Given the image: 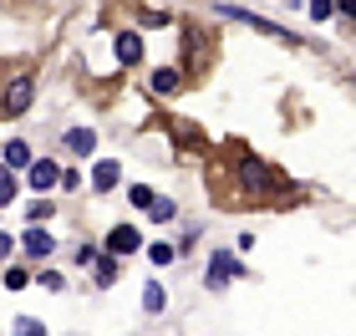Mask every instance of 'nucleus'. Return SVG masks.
<instances>
[{"instance_id":"nucleus-7","label":"nucleus","mask_w":356,"mask_h":336,"mask_svg":"<svg viewBox=\"0 0 356 336\" xmlns=\"http://www.w3.org/2000/svg\"><path fill=\"white\" fill-rule=\"evenodd\" d=\"M118 179H122V168L112 163V158H102V163H97V173H92V189H97V194H112V189H118Z\"/></svg>"},{"instance_id":"nucleus-5","label":"nucleus","mask_w":356,"mask_h":336,"mask_svg":"<svg viewBox=\"0 0 356 336\" xmlns=\"http://www.w3.org/2000/svg\"><path fill=\"white\" fill-rule=\"evenodd\" d=\"M138 245H143V239H138V230H133V224H118V230L107 234V250H112V255H133Z\"/></svg>"},{"instance_id":"nucleus-1","label":"nucleus","mask_w":356,"mask_h":336,"mask_svg":"<svg viewBox=\"0 0 356 336\" xmlns=\"http://www.w3.org/2000/svg\"><path fill=\"white\" fill-rule=\"evenodd\" d=\"M31 97H36V77H10V87H6V97H0V112L6 118H26V107H31Z\"/></svg>"},{"instance_id":"nucleus-20","label":"nucleus","mask_w":356,"mask_h":336,"mask_svg":"<svg viewBox=\"0 0 356 336\" xmlns=\"http://www.w3.org/2000/svg\"><path fill=\"white\" fill-rule=\"evenodd\" d=\"M331 10H336V0H311V15H316V21H326Z\"/></svg>"},{"instance_id":"nucleus-18","label":"nucleus","mask_w":356,"mask_h":336,"mask_svg":"<svg viewBox=\"0 0 356 336\" xmlns=\"http://www.w3.org/2000/svg\"><path fill=\"white\" fill-rule=\"evenodd\" d=\"M26 285H31L26 270H6V291H26Z\"/></svg>"},{"instance_id":"nucleus-22","label":"nucleus","mask_w":356,"mask_h":336,"mask_svg":"<svg viewBox=\"0 0 356 336\" xmlns=\"http://www.w3.org/2000/svg\"><path fill=\"white\" fill-rule=\"evenodd\" d=\"M15 331H21V336H31V331H36V336H41V321H31V316H21V321H15Z\"/></svg>"},{"instance_id":"nucleus-15","label":"nucleus","mask_w":356,"mask_h":336,"mask_svg":"<svg viewBox=\"0 0 356 336\" xmlns=\"http://www.w3.org/2000/svg\"><path fill=\"white\" fill-rule=\"evenodd\" d=\"M15 199V179H10V168L0 163V204H10Z\"/></svg>"},{"instance_id":"nucleus-4","label":"nucleus","mask_w":356,"mask_h":336,"mask_svg":"<svg viewBox=\"0 0 356 336\" xmlns=\"http://www.w3.org/2000/svg\"><path fill=\"white\" fill-rule=\"evenodd\" d=\"M234 275H239V260H234L229 250H219L214 260H209V285H214V291H219V285H229Z\"/></svg>"},{"instance_id":"nucleus-8","label":"nucleus","mask_w":356,"mask_h":336,"mask_svg":"<svg viewBox=\"0 0 356 336\" xmlns=\"http://www.w3.org/2000/svg\"><path fill=\"white\" fill-rule=\"evenodd\" d=\"M26 168H31V189H56V173H61L56 163H46V158H31Z\"/></svg>"},{"instance_id":"nucleus-13","label":"nucleus","mask_w":356,"mask_h":336,"mask_svg":"<svg viewBox=\"0 0 356 336\" xmlns=\"http://www.w3.org/2000/svg\"><path fill=\"white\" fill-rule=\"evenodd\" d=\"M173 87H178V72L173 67H163V72L153 77V92H173Z\"/></svg>"},{"instance_id":"nucleus-2","label":"nucleus","mask_w":356,"mask_h":336,"mask_svg":"<svg viewBox=\"0 0 356 336\" xmlns=\"http://www.w3.org/2000/svg\"><path fill=\"white\" fill-rule=\"evenodd\" d=\"M239 184H245V189H254V194H270V189H275L270 168L260 163V158H239Z\"/></svg>"},{"instance_id":"nucleus-14","label":"nucleus","mask_w":356,"mask_h":336,"mask_svg":"<svg viewBox=\"0 0 356 336\" xmlns=\"http://www.w3.org/2000/svg\"><path fill=\"white\" fill-rule=\"evenodd\" d=\"M148 214L153 219H173L178 209H173V199H148Z\"/></svg>"},{"instance_id":"nucleus-16","label":"nucleus","mask_w":356,"mask_h":336,"mask_svg":"<svg viewBox=\"0 0 356 336\" xmlns=\"http://www.w3.org/2000/svg\"><path fill=\"white\" fill-rule=\"evenodd\" d=\"M97 285H118V265H112V260L97 265Z\"/></svg>"},{"instance_id":"nucleus-9","label":"nucleus","mask_w":356,"mask_h":336,"mask_svg":"<svg viewBox=\"0 0 356 336\" xmlns=\"http://www.w3.org/2000/svg\"><path fill=\"white\" fill-rule=\"evenodd\" d=\"M118 61H122V67H138V61H143V36L122 31V36H118Z\"/></svg>"},{"instance_id":"nucleus-21","label":"nucleus","mask_w":356,"mask_h":336,"mask_svg":"<svg viewBox=\"0 0 356 336\" xmlns=\"http://www.w3.org/2000/svg\"><path fill=\"white\" fill-rule=\"evenodd\" d=\"M31 219H51V199H36V204H31Z\"/></svg>"},{"instance_id":"nucleus-10","label":"nucleus","mask_w":356,"mask_h":336,"mask_svg":"<svg viewBox=\"0 0 356 336\" xmlns=\"http://www.w3.org/2000/svg\"><path fill=\"white\" fill-rule=\"evenodd\" d=\"M67 148H72L76 158H87V153L97 148V133H92V127H72V133H67Z\"/></svg>"},{"instance_id":"nucleus-17","label":"nucleus","mask_w":356,"mask_h":336,"mask_svg":"<svg viewBox=\"0 0 356 336\" xmlns=\"http://www.w3.org/2000/svg\"><path fill=\"white\" fill-rule=\"evenodd\" d=\"M127 199H133V204H138V209H148V199H153V189H148V184H133V194H127Z\"/></svg>"},{"instance_id":"nucleus-11","label":"nucleus","mask_w":356,"mask_h":336,"mask_svg":"<svg viewBox=\"0 0 356 336\" xmlns=\"http://www.w3.org/2000/svg\"><path fill=\"white\" fill-rule=\"evenodd\" d=\"M0 163H6V168H26V163H31V148H26L21 138H10L6 153H0Z\"/></svg>"},{"instance_id":"nucleus-6","label":"nucleus","mask_w":356,"mask_h":336,"mask_svg":"<svg viewBox=\"0 0 356 336\" xmlns=\"http://www.w3.org/2000/svg\"><path fill=\"white\" fill-rule=\"evenodd\" d=\"M219 15H234L239 26H254V31H265V36H290V31H280V26H270V21H260V15L239 10V6H219Z\"/></svg>"},{"instance_id":"nucleus-19","label":"nucleus","mask_w":356,"mask_h":336,"mask_svg":"<svg viewBox=\"0 0 356 336\" xmlns=\"http://www.w3.org/2000/svg\"><path fill=\"white\" fill-rule=\"evenodd\" d=\"M148 255H153V265H168V260H173V255H178V250H173V245H153Z\"/></svg>"},{"instance_id":"nucleus-12","label":"nucleus","mask_w":356,"mask_h":336,"mask_svg":"<svg viewBox=\"0 0 356 336\" xmlns=\"http://www.w3.org/2000/svg\"><path fill=\"white\" fill-rule=\"evenodd\" d=\"M143 306H148V316H158V311L168 306V291H163L158 280H148V291H143Z\"/></svg>"},{"instance_id":"nucleus-3","label":"nucleus","mask_w":356,"mask_h":336,"mask_svg":"<svg viewBox=\"0 0 356 336\" xmlns=\"http://www.w3.org/2000/svg\"><path fill=\"white\" fill-rule=\"evenodd\" d=\"M21 245H26V255H31V260H46V255L56 250V239L41 230V219H31V230L21 234Z\"/></svg>"},{"instance_id":"nucleus-23","label":"nucleus","mask_w":356,"mask_h":336,"mask_svg":"<svg viewBox=\"0 0 356 336\" xmlns=\"http://www.w3.org/2000/svg\"><path fill=\"white\" fill-rule=\"evenodd\" d=\"M6 255H10V234H0V260H6Z\"/></svg>"}]
</instances>
